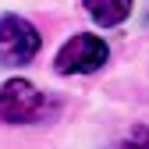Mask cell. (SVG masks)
I'll use <instances>...</instances> for the list:
<instances>
[{"mask_svg": "<svg viewBox=\"0 0 149 149\" xmlns=\"http://www.w3.org/2000/svg\"><path fill=\"white\" fill-rule=\"evenodd\" d=\"M107 57H110V50H107V43L100 39V36L78 32V36H71V39L61 46L53 68H57L61 74H92V71H100L107 64Z\"/></svg>", "mask_w": 149, "mask_h": 149, "instance_id": "cell-1", "label": "cell"}, {"mask_svg": "<svg viewBox=\"0 0 149 149\" xmlns=\"http://www.w3.org/2000/svg\"><path fill=\"white\" fill-rule=\"evenodd\" d=\"M43 39L32 22L18 14H0V61L4 64H29L39 53Z\"/></svg>", "mask_w": 149, "mask_h": 149, "instance_id": "cell-2", "label": "cell"}, {"mask_svg": "<svg viewBox=\"0 0 149 149\" xmlns=\"http://www.w3.org/2000/svg\"><path fill=\"white\" fill-rule=\"evenodd\" d=\"M46 110V96L25 78H11L0 89V121L7 124H29Z\"/></svg>", "mask_w": 149, "mask_h": 149, "instance_id": "cell-3", "label": "cell"}, {"mask_svg": "<svg viewBox=\"0 0 149 149\" xmlns=\"http://www.w3.org/2000/svg\"><path fill=\"white\" fill-rule=\"evenodd\" d=\"M85 11L92 14V22L103 29L121 25L128 14H132V0H85Z\"/></svg>", "mask_w": 149, "mask_h": 149, "instance_id": "cell-4", "label": "cell"}, {"mask_svg": "<svg viewBox=\"0 0 149 149\" xmlns=\"http://www.w3.org/2000/svg\"><path fill=\"white\" fill-rule=\"evenodd\" d=\"M114 149H149V128L142 124V128H135L132 135H128L124 142H117Z\"/></svg>", "mask_w": 149, "mask_h": 149, "instance_id": "cell-5", "label": "cell"}]
</instances>
